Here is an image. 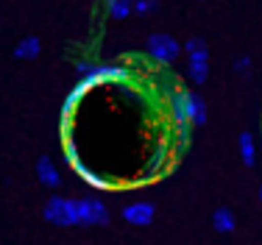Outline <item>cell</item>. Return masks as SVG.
<instances>
[{
	"instance_id": "obj_1",
	"label": "cell",
	"mask_w": 262,
	"mask_h": 245,
	"mask_svg": "<svg viewBox=\"0 0 262 245\" xmlns=\"http://www.w3.org/2000/svg\"><path fill=\"white\" fill-rule=\"evenodd\" d=\"M48 223L53 226H78V209H76V198H61L53 195L42 209Z\"/></svg>"
},
{
	"instance_id": "obj_2",
	"label": "cell",
	"mask_w": 262,
	"mask_h": 245,
	"mask_svg": "<svg viewBox=\"0 0 262 245\" xmlns=\"http://www.w3.org/2000/svg\"><path fill=\"white\" fill-rule=\"evenodd\" d=\"M148 56H151L157 64H173V61L182 56V45L173 39L170 34H151L145 42Z\"/></svg>"
},
{
	"instance_id": "obj_3",
	"label": "cell",
	"mask_w": 262,
	"mask_h": 245,
	"mask_svg": "<svg viewBox=\"0 0 262 245\" xmlns=\"http://www.w3.org/2000/svg\"><path fill=\"white\" fill-rule=\"evenodd\" d=\"M78 209V226H103L109 223V209L98 198H76Z\"/></svg>"
},
{
	"instance_id": "obj_4",
	"label": "cell",
	"mask_w": 262,
	"mask_h": 245,
	"mask_svg": "<svg viewBox=\"0 0 262 245\" xmlns=\"http://www.w3.org/2000/svg\"><path fill=\"white\" fill-rule=\"evenodd\" d=\"M123 220L131 223V226H148L154 220V204H148V201L126 204L123 206Z\"/></svg>"
},
{
	"instance_id": "obj_5",
	"label": "cell",
	"mask_w": 262,
	"mask_h": 245,
	"mask_svg": "<svg viewBox=\"0 0 262 245\" xmlns=\"http://www.w3.org/2000/svg\"><path fill=\"white\" fill-rule=\"evenodd\" d=\"M36 179H39V184L51 187V190H56V187L61 184L59 167H56L48 156H39V159H36Z\"/></svg>"
},
{
	"instance_id": "obj_6",
	"label": "cell",
	"mask_w": 262,
	"mask_h": 245,
	"mask_svg": "<svg viewBox=\"0 0 262 245\" xmlns=\"http://www.w3.org/2000/svg\"><path fill=\"white\" fill-rule=\"evenodd\" d=\"M70 167H73V170H76V173H78V175H81V179H84L90 187H95V190H109V187H112V181L106 179V175L95 173L92 167H86L84 162H76V165H70Z\"/></svg>"
},
{
	"instance_id": "obj_7",
	"label": "cell",
	"mask_w": 262,
	"mask_h": 245,
	"mask_svg": "<svg viewBox=\"0 0 262 245\" xmlns=\"http://www.w3.org/2000/svg\"><path fill=\"white\" fill-rule=\"evenodd\" d=\"M212 226H215V231H221V234H229V231H234V212L229 209V206H217L215 212H212Z\"/></svg>"
},
{
	"instance_id": "obj_8",
	"label": "cell",
	"mask_w": 262,
	"mask_h": 245,
	"mask_svg": "<svg viewBox=\"0 0 262 245\" xmlns=\"http://www.w3.org/2000/svg\"><path fill=\"white\" fill-rule=\"evenodd\" d=\"M39 50H42V42H39V36H26V39H20V45L14 48V59H36L39 56Z\"/></svg>"
},
{
	"instance_id": "obj_9",
	"label": "cell",
	"mask_w": 262,
	"mask_h": 245,
	"mask_svg": "<svg viewBox=\"0 0 262 245\" xmlns=\"http://www.w3.org/2000/svg\"><path fill=\"white\" fill-rule=\"evenodd\" d=\"M187 75L192 84H204L209 78V59H187Z\"/></svg>"
},
{
	"instance_id": "obj_10",
	"label": "cell",
	"mask_w": 262,
	"mask_h": 245,
	"mask_svg": "<svg viewBox=\"0 0 262 245\" xmlns=\"http://www.w3.org/2000/svg\"><path fill=\"white\" fill-rule=\"evenodd\" d=\"M237 148H240V156H243V162H246L248 167L257 162V142H254L251 134H240V140H237Z\"/></svg>"
},
{
	"instance_id": "obj_11",
	"label": "cell",
	"mask_w": 262,
	"mask_h": 245,
	"mask_svg": "<svg viewBox=\"0 0 262 245\" xmlns=\"http://www.w3.org/2000/svg\"><path fill=\"white\" fill-rule=\"evenodd\" d=\"M184 53H187V59H209V48H207V42L204 39H198V36H190V39L184 42Z\"/></svg>"
},
{
	"instance_id": "obj_12",
	"label": "cell",
	"mask_w": 262,
	"mask_h": 245,
	"mask_svg": "<svg viewBox=\"0 0 262 245\" xmlns=\"http://www.w3.org/2000/svg\"><path fill=\"white\" fill-rule=\"evenodd\" d=\"M106 11L112 20H126L134 9H131V0H106Z\"/></svg>"
},
{
	"instance_id": "obj_13",
	"label": "cell",
	"mask_w": 262,
	"mask_h": 245,
	"mask_svg": "<svg viewBox=\"0 0 262 245\" xmlns=\"http://www.w3.org/2000/svg\"><path fill=\"white\" fill-rule=\"evenodd\" d=\"M190 123L192 125H204L207 123V103L192 92V100H190Z\"/></svg>"
},
{
	"instance_id": "obj_14",
	"label": "cell",
	"mask_w": 262,
	"mask_h": 245,
	"mask_svg": "<svg viewBox=\"0 0 262 245\" xmlns=\"http://www.w3.org/2000/svg\"><path fill=\"white\" fill-rule=\"evenodd\" d=\"M159 0H131V9H134V14H151V11H157Z\"/></svg>"
},
{
	"instance_id": "obj_15",
	"label": "cell",
	"mask_w": 262,
	"mask_h": 245,
	"mask_svg": "<svg viewBox=\"0 0 262 245\" xmlns=\"http://www.w3.org/2000/svg\"><path fill=\"white\" fill-rule=\"evenodd\" d=\"M61 148H64V156H67V162L70 165H76V162H81V153H78V145L73 140H67V142H61Z\"/></svg>"
},
{
	"instance_id": "obj_16",
	"label": "cell",
	"mask_w": 262,
	"mask_h": 245,
	"mask_svg": "<svg viewBox=\"0 0 262 245\" xmlns=\"http://www.w3.org/2000/svg\"><path fill=\"white\" fill-rule=\"evenodd\" d=\"M234 73H240V75H248L251 73V59H248V56H243V59H234Z\"/></svg>"
},
{
	"instance_id": "obj_17",
	"label": "cell",
	"mask_w": 262,
	"mask_h": 245,
	"mask_svg": "<svg viewBox=\"0 0 262 245\" xmlns=\"http://www.w3.org/2000/svg\"><path fill=\"white\" fill-rule=\"evenodd\" d=\"M92 67H95L92 61H78V64H76V70H78V75H86V73L92 70Z\"/></svg>"
},
{
	"instance_id": "obj_18",
	"label": "cell",
	"mask_w": 262,
	"mask_h": 245,
	"mask_svg": "<svg viewBox=\"0 0 262 245\" xmlns=\"http://www.w3.org/2000/svg\"><path fill=\"white\" fill-rule=\"evenodd\" d=\"M259 201H262V187H259Z\"/></svg>"
}]
</instances>
